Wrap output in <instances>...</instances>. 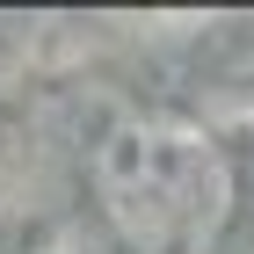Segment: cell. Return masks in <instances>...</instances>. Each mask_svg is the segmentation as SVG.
Wrapping results in <instances>:
<instances>
[{
  "mask_svg": "<svg viewBox=\"0 0 254 254\" xmlns=\"http://www.w3.org/2000/svg\"><path fill=\"white\" fill-rule=\"evenodd\" d=\"M87 189L124 254H211L233 218V160L189 117H124L102 131Z\"/></svg>",
  "mask_w": 254,
  "mask_h": 254,
  "instance_id": "1",
  "label": "cell"
},
{
  "mask_svg": "<svg viewBox=\"0 0 254 254\" xmlns=\"http://www.w3.org/2000/svg\"><path fill=\"white\" fill-rule=\"evenodd\" d=\"M29 254H124V247L102 233L95 218H51V225L29 240Z\"/></svg>",
  "mask_w": 254,
  "mask_h": 254,
  "instance_id": "2",
  "label": "cell"
},
{
  "mask_svg": "<svg viewBox=\"0 0 254 254\" xmlns=\"http://www.w3.org/2000/svg\"><path fill=\"white\" fill-rule=\"evenodd\" d=\"M0 254H7V247H0Z\"/></svg>",
  "mask_w": 254,
  "mask_h": 254,
  "instance_id": "3",
  "label": "cell"
}]
</instances>
